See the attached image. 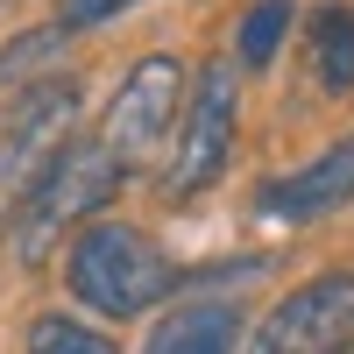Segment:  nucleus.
Wrapping results in <instances>:
<instances>
[{"instance_id":"nucleus-13","label":"nucleus","mask_w":354,"mask_h":354,"mask_svg":"<svg viewBox=\"0 0 354 354\" xmlns=\"http://www.w3.org/2000/svg\"><path fill=\"white\" fill-rule=\"evenodd\" d=\"M128 8H142V0H64V28H100Z\"/></svg>"},{"instance_id":"nucleus-4","label":"nucleus","mask_w":354,"mask_h":354,"mask_svg":"<svg viewBox=\"0 0 354 354\" xmlns=\"http://www.w3.org/2000/svg\"><path fill=\"white\" fill-rule=\"evenodd\" d=\"M177 113H185V64H177L170 50H156V57H142V64L121 78V93H113V106H106V128H100L106 156L121 170L149 163Z\"/></svg>"},{"instance_id":"nucleus-6","label":"nucleus","mask_w":354,"mask_h":354,"mask_svg":"<svg viewBox=\"0 0 354 354\" xmlns=\"http://www.w3.org/2000/svg\"><path fill=\"white\" fill-rule=\"evenodd\" d=\"M78 113V85L71 78H43L0 113V185L8 192H28L43 177V163L64 149V128Z\"/></svg>"},{"instance_id":"nucleus-3","label":"nucleus","mask_w":354,"mask_h":354,"mask_svg":"<svg viewBox=\"0 0 354 354\" xmlns=\"http://www.w3.org/2000/svg\"><path fill=\"white\" fill-rule=\"evenodd\" d=\"M234 121H241V71L234 64H205L192 85V106L177 113V156L163 192L170 198H198L234 156Z\"/></svg>"},{"instance_id":"nucleus-11","label":"nucleus","mask_w":354,"mask_h":354,"mask_svg":"<svg viewBox=\"0 0 354 354\" xmlns=\"http://www.w3.org/2000/svg\"><path fill=\"white\" fill-rule=\"evenodd\" d=\"M28 354H121L100 326H85V319H64V312H43L36 326H28Z\"/></svg>"},{"instance_id":"nucleus-2","label":"nucleus","mask_w":354,"mask_h":354,"mask_svg":"<svg viewBox=\"0 0 354 354\" xmlns=\"http://www.w3.org/2000/svg\"><path fill=\"white\" fill-rule=\"evenodd\" d=\"M121 177L128 170L106 156V142H64V149L43 163V177L15 198V255L36 270V262L57 248V234L93 220L100 205L121 192Z\"/></svg>"},{"instance_id":"nucleus-12","label":"nucleus","mask_w":354,"mask_h":354,"mask_svg":"<svg viewBox=\"0 0 354 354\" xmlns=\"http://www.w3.org/2000/svg\"><path fill=\"white\" fill-rule=\"evenodd\" d=\"M57 43H64V21H57V28H28V36H15L8 50H0V85H15V78H28L36 64H50Z\"/></svg>"},{"instance_id":"nucleus-10","label":"nucleus","mask_w":354,"mask_h":354,"mask_svg":"<svg viewBox=\"0 0 354 354\" xmlns=\"http://www.w3.org/2000/svg\"><path fill=\"white\" fill-rule=\"evenodd\" d=\"M290 0H255V8L241 15V28H234V64H248V71H262L270 57L283 50V36H290Z\"/></svg>"},{"instance_id":"nucleus-7","label":"nucleus","mask_w":354,"mask_h":354,"mask_svg":"<svg viewBox=\"0 0 354 354\" xmlns=\"http://www.w3.org/2000/svg\"><path fill=\"white\" fill-rule=\"evenodd\" d=\"M354 198V135L333 142L326 156H312L305 170H290L277 177V185H262V220H319V213H333V205Z\"/></svg>"},{"instance_id":"nucleus-14","label":"nucleus","mask_w":354,"mask_h":354,"mask_svg":"<svg viewBox=\"0 0 354 354\" xmlns=\"http://www.w3.org/2000/svg\"><path fill=\"white\" fill-rule=\"evenodd\" d=\"M326 354H354V333H347V340H333V347H326Z\"/></svg>"},{"instance_id":"nucleus-1","label":"nucleus","mask_w":354,"mask_h":354,"mask_svg":"<svg viewBox=\"0 0 354 354\" xmlns=\"http://www.w3.org/2000/svg\"><path fill=\"white\" fill-rule=\"evenodd\" d=\"M64 283L100 319H142L156 298L177 290V270L149 234H135L128 220H93L64 255Z\"/></svg>"},{"instance_id":"nucleus-8","label":"nucleus","mask_w":354,"mask_h":354,"mask_svg":"<svg viewBox=\"0 0 354 354\" xmlns=\"http://www.w3.org/2000/svg\"><path fill=\"white\" fill-rule=\"evenodd\" d=\"M234 340H241V312L227 298H185L177 312L156 319L142 354H234Z\"/></svg>"},{"instance_id":"nucleus-9","label":"nucleus","mask_w":354,"mask_h":354,"mask_svg":"<svg viewBox=\"0 0 354 354\" xmlns=\"http://www.w3.org/2000/svg\"><path fill=\"white\" fill-rule=\"evenodd\" d=\"M312 71L326 93L354 85V8H319L312 15Z\"/></svg>"},{"instance_id":"nucleus-5","label":"nucleus","mask_w":354,"mask_h":354,"mask_svg":"<svg viewBox=\"0 0 354 354\" xmlns=\"http://www.w3.org/2000/svg\"><path fill=\"white\" fill-rule=\"evenodd\" d=\"M347 333H354V270H326L262 319L248 354H326Z\"/></svg>"}]
</instances>
